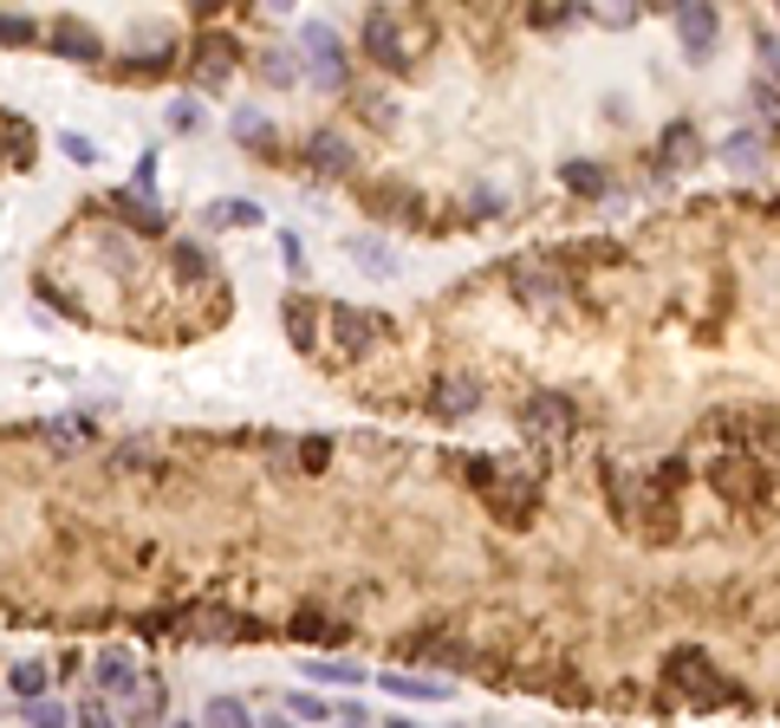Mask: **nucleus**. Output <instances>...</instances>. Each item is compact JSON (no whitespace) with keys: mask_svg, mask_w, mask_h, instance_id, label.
<instances>
[{"mask_svg":"<svg viewBox=\"0 0 780 728\" xmlns=\"http://www.w3.org/2000/svg\"><path fill=\"white\" fill-rule=\"evenodd\" d=\"M183 625H189L196 638H261V625H254V618H228V611H215V605H202V611H183Z\"/></svg>","mask_w":780,"mask_h":728,"instance_id":"nucleus-13","label":"nucleus"},{"mask_svg":"<svg viewBox=\"0 0 780 728\" xmlns=\"http://www.w3.org/2000/svg\"><path fill=\"white\" fill-rule=\"evenodd\" d=\"M391 728H417V723H404V716H391Z\"/></svg>","mask_w":780,"mask_h":728,"instance_id":"nucleus-44","label":"nucleus"},{"mask_svg":"<svg viewBox=\"0 0 780 728\" xmlns=\"http://www.w3.org/2000/svg\"><path fill=\"white\" fill-rule=\"evenodd\" d=\"M657 163H663V169H690V163H703V131H696L690 118L663 124V137H657Z\"/></svg>","mask_w":780,"mask_h":728,"instance_id":"nucleus-11","label":"nucleus"},{"mask_svg":"<svg viewBox=\"0 0 780 728\" xmlns=\"http://www.w3.org/2000/svg\"><path fill=\"white\" fill-rule=\"evenodd\" d=\"M592 13H598V20H605V26H631V20H638V13H631V7H592Z\"/></svg>","mask_w":780,"mask_h":728,"instance_id":"nucleus-39","label":"nucleus"},{"mask_svg":"<svg viewBox=\"0 0 780 728\" xmlns=\"http://www.w3.org/2000/svg\"><path fill=\"white\" fill-rule=\"evenodd\" d=\"M0 40H7V46H33V20H13V13H0Z\"/></svg>","mask_w":780,"mask_h":728,"instance_id":"nucleus-34","label":"nucleus"},{"mask_svg":"<svg viewBox=\"0 0 780 728\" xmlns=\"http://www.w3.org/2000/svg\"><path fill=\"white\" fill-rule=\"evenodd\" d=\"M761 150H768V137H761V131H741V137H728V144H722V156H728L735 169H755V163H761Z\"/></svg>","mask_w":780,"mask_h":728,"instance_id":"nucleus-24","label":"nucleus"},{"mask_svg":"<svg viewBox=\"0 0 780 728\" xmlns=\"http://www.w3.org/2000/svg\"><path fill=\"white\" fill-rule=\"evenodd\" d=\"M715 33H722V13H715V7H703V0H683V7H677V40H683V53L703 59L715 46Z\"/></svg>","mask_w":780,"mask_h":728,"instance_id":"nucleus-9","label":"nucleus"},{"mask_svg":"<svg viewBox=\"0 0 780 728\" xmlns=\"http://www.w3.org/2000/svg\"><path fill=\"white\" fill-rule=\"evenodd\" d=\"M202 728H254V716H248V703H234V696H215L209 709H202Z\"/></svg>","mask_w":780,"mask_h":728,"instance_id":"nucleus-23","label":"nucleus"},{"mask_svg":"<svg viewBox=\"0 0 780 728\" xmlns=\"http://www.w3.org/2000/svg\"><path fill=\"white\" fill-rule=\"evenodd\" d=\"M286 716H326V703H312V696H286Z\"/></svg>","mask_w":780,"mask_h":728,"instance_id":"nucleus-41","label":"nucleus"},{"mask_svg":"<svg viewBox=\"0 0 780 728\" xmlns=\"http://www.w3.org/2000/svg\"><path fill=\"white\" fill-rule=\"evenodd\" d=\"M176 267H183V274H209V254H202L196 241H176Z\"/></svg>","mask_w":780,"mask_h":728,"instance_id":"nucleus-33","label":"nucleus"},{"mask_svg":"<svg viewBox=\"0 0 780 728\" xmlns=\"http://www.w3.org/2000/svg\"><path fill=\"white\" fill-rule=\"evenodd\" d=\"M377 339H384V312H371V306H332V345H339V359H364Z\"/></svg>","mask_w":780,"mask_h":728,"instance_id":"nucleus-4","label":"nucleus"},{"mask_svg":"<svg viewBox=\"0 0 780 728\" xmlns=\"http://www.w3.org/2000/svg\"><path fill=\"white\" fill-rule=\"evenodd\" d=\"M364 46H371V59H377V66H410V53L424 46V26H410V33H404V20L377 7V13L364 20Z\"/></svg>","mask_w":780,"mask_h":728,"instance_id":"nucleus-3","label":"nucleus"},{"mask_svg":"<svg viewBox=\"0 0 780 728\" xmlns=\"http://www.w3.org/2000/svg\"><path fill=\"white\" fill-rule=\"evenodd\" d=\"M53 46H59V53H66V59H98V33H91V26H85V20H53Z\"/></svg>","mask_w":780,"mask_h":728,"instance_id":"nucleus-14","label":"nucleus"},{"mask_svg":"<svg viewBox=\"0 0 780 728\" xmlns=\"http://www.w3.org/2000/svg\"><path fill=\"white\" fill-rule=\"evenodd\" d=\"M228 59H234V40H228V33H202V40H196V66H202L209 85L228 73Z\"/></svg>","mask_w":780,"mask_h":728,"instance_id":"nucleus-18","label":"nucleus"},{"mask_svg":"<svg viewBox=\"0 0 780 728\" xmlns=\"http://www.w3.org/2000/svg\"><path fill=\"white\" fill-rule=\"evenodd\" d=\"M520 423H527V437L567 442V437H572V397H560V390H540V397H527Z\"/></svg>","mask_w":780,"mask_h":728,"instance_id":"nucleus-7","label":"nucleus"},{"mask_svg":"<svg viewBox=\"0 0 780 728\" xmlns=\"http://www.w3.org/2000/svg\"><path fill=\"white\" fill-rule=\"evenodd\" d=\"M169 124H176V131H196V124H202V111H196L189 98H176V104H169Z\"/></svg>","mask_w":780,"mask_h":728,"instance_id":"nucleus-35","label":"nucleus"},{"mask_svg":"<svg viewBox=\"0 0 780 728\" xmlns=\"http://www.w3.org/2000/svg\"><path fill=\"white\" fill-rule=\"evenodd\" d=\"M560 176H567L572 196H605V169H598V163H585V156H572Z\"/></svg>","mask_w":780,"mask_h":728,"instance_id":"nucleus-22","label":"nucleus"},{"mask_svg":"<svg viewBox=\"0 0 780 728\" xmlns=\"http://www.w3.org/2000/svg\"><path fill=\"white\" fill-rule=\"evenodd\" d=\"M384 690L410 696V703H442L449 696V683H429V676H410V670H384Z\"/></svg>","mask_w":780,"mask_h":728,"instance_id":"nucleus-16","label":"nucleus"},{"mask_svg":"<svg viewBox=\"0 0 780 728\" xmlns=\"http://www.w3.org/2000/svg\"><path fill=\"white\" fill-rule=\"evenodd\" d=\"M72 723H78V728H118V716H111V703H105V696H85Z\"/></svg>","mask_w":780,"mask_h":728,"instance_id":"nucleus-28","label":"nucleus"},{"mask_svg":"<svg viewBox=\"0 0 780 728\" xmlns=\"http://www.w3.org/2000/svg\"><path fill=\"white\" fill-rule=\"evenodd\" d=\"M482 488L507 527H527V514L540 501V475H527V468H482Z\"/></svg>","mask_w":780,"mask_h":728,"instance_id":"nucleus-2","label":"nucleus"},{"mask_svg":"<svg viewBox=\"0 0 780 728\" xmlns=\"http://www.w3.org/2000/svg\"><path fill=\"white\" fill-rule=\"evenodd\" d=\"M91 683H98V696H124V703H131V690H138V663H131V651H124V644L98 651V663H91Z\"/></svg>","mask_w":780,"mask_h":728,"instance_id":"nucleus-10","label":"nucleus"},{"mask_svg":"<svg viewBox=\"0 0 780 728\" xmlns=\"http://www.w3.org/2000/svg\"><path fill=\"white\" fill-rule=\"evenodd\" d=\"M364 118H371V124H391V104H384L377 91H364Z\"/></svg>","mask_w":780,"mask_h":728,"instance_id":"nucleus-40","label":"nucleus"},{"mask_svg":"<svg viewBox=\"0 0 780 728\" xmlns=\"http://www.w3.org/2000/svg\"><path fill=\"white\" fill-rule=\"evenodd\" d=\"M761 78L780 91V40H774V33H761Z\"/></svg>","mask_w":780,"mask_h":728,"instance_id":"nucleus-32","label":"nucleus"},{"mask_svg":"<svg viewBox=\"0 0 780 728\" xmlns=\"http://www.w3.org/2000/svg\"><path fill=\"white\" fill-rule=\"evenodd\" d=\"M234 137H241V144H267L274 131H267V118H261V111H234Z\"/></svg>","mask_w":780,"mask_h":728,"instance_id":"nucleus-29","label":"nucleus"},{"mask_svg":"<svg viewBox=\"0 0 780 728\" xmlns=\"http://www.w3.org/2000/svg\"><path fill=\"white\" fill-rule=\"evenodd\" d=\"M286 332H293V345H299V352H312V306H306V299H286Z\"/></svg>","mask_w":780,"mask_h":728,"instance_id":"nucleus-25","label":"nucleus"},{"mask_svg":"<svg viewBox=\"0 0 780 728\" xmlns=\"http://www.w3.org/2000/svg\"><path fill=\"white\" fill-rule=\"evenodd\" d=\"M209 228H261V202H248V196H221L209 202Z\"/></svg>","mask_w":780,"mask_h":728,"instance_id":"nucleus-15","label":"nucleus"},{"mask_svg":"<svg viewBox=\"0 0 780 728\" xmlns=\"http://www.w3.org/2000/svg\"><path fill=\"white\" fill-rule=\"evenodd\" d=\"M514 293H520V306L540 312V319L567 306V280H560L553 267H540V261H520V267H514Z\"/></svg>","mask_w":780,"mask_h":728,"instance_id":"nucleus-6","label":"nucleus"},{"mask_svg":"<svg viewBox=\"0 0 780 728\" xmlns=\"http://www.w3.org/2000/svg\"><path fill=\"white\" fill-rule=\"evenodd\" d=\"M261 728H293V716H286V709H274V716H267Z\"/></svg>","mask_w":780,"mask_h":728,"instance_id":"nucleus-43","label":"nucleus"},{"mask_svg":"<svg viewBox=\"0 0 780 728\" xmlns=\"http://www.w3.org/2000/svg\"><path fill=\"white\" fill-rule=\"evenodd\" d=\"M156 716H163V683L138 676V690H131V728H150Z\"/></svg>","mask_w":780,"mask_h":728,"instance_id":"nucleus-19","label":"nucleus"},{"mask_svg":"<svg viewBox=\"0 0 780 728\" xmlns=\"http://www.w3.org/2000/svg\"><path fill=\"white\" fill-rule=\"evenodd\" d=\"M261 78H267V85H293V78H299V59H293V53H261Z\"/></svg>","mask_w":780,"mask_h":728,"instance_id":"nucleus-27","label":"nucleus"},{"mask_svg":"<svg viewBox=\"0 0 780 728\" xmlns=\"http://www.w3.org/2000/svg\"><path fill=\"white\" fill-rule=\"evenodd\" d=\"M345 254H358V261H364V274H391V267H397V254H391L384 241H371V234H352V241H345Z\"/></svg>","mask_w":780,"mask_h":728,"instance_id":"nucleus-20","label":"nucleus"},{"mask_svg":"<svg viewBox=\"0 0 780 728\" xmlns=\"http://www.w3.org/2000/svg\"><path fill=\"white\" fill-rule=\"evenodd\" d=\"M299 670H306L312 683H364V670H358V663H345V657H339V663H332V657H306Z\"/></svg>","mask_w":780,"mask_h":728,"instance_id":"nucleus-21","label":"nucleus"},{"mask_svg":"<svg viewBox=\"0 0 780 728\" xmlns=\"http://www.w3.org/2000/svg\"><path fill=\"white\" fill-rule=\"evenodd\" d=\"M281 261H286V274H299V241L293 234H281Z\"/></svg>","mask_w":780,"mask_h":728,"instance_id":"nucleus-42","label":"nucleus"},{"mask_svg":"<svg viewBox=\"0 0 780 728\" xmlns=\"http://www.w3.org/2000/svg\"><path fill=\"white\" fill-rule=\"evenodd\" d=\"M26 723H33V728H66V709L40 696V703H26Z\"/></svg>","mask_w":780,"mask_h":728,"instance_id":"nucleus-31","label":"nucleus"},{"mask_svg":"<svg viewBox=\"0 0 780 728\" xmlns=\"http://www.w3.org/2000/svg\"><path fill=\"white\" fill-rule=\"evenodd\" d=\"M59 150H66L72 163H91V156H98V150H91V137H78V131H66V137H59Z\"/></svg>","mask_w":780,"mask_h":728,"instance_id":"nucleus-36","label":"nucleus"},{"mask_svg":"<svg viewBox=\"0 0 780 728\" xmlns=\"http://www.w3.org/2000/svg\"><path fill=\"white\" fill-rule=\"evenodd\" d=\"M46 437L66 449V442H85V437H91V423H85V417H53V423H46Z\"/></svg>","mask_w":780,"mask_h":728,"instance_id":"nucleus-30","label":"nucleus"},{"mask_svg":"<svg viewBox=\"0 0 780 728\" xmlns=\"http://www.w3.org/2000/svg\"><path fill=\"white\" fill-rule=\"evenodd\" d=\"M163 728H196V723H163Z\"/></svg>","mask_w":780,"mask_h":728,"instance_id":"nucleus-45","label":"nucleus"},{"mask_svg":"<svg viewBox=\"0 0 780 728\" xmlns=\"http://www.w3.org/2000/svg\"><path fill=\"white\" fill-rule=\"evenodd\" d=\"M46 676H53V670H46L40 657H26V663H13V670H7V683H13V696H20V709L46 696Z\"/></svg>","mask_w":780,"mask_h":728,"instance_id":"nucleus-17","label":"nucleus"},{"mask_svg":"<svg viewBox=\"0 0 780 728\" xmlns=\"http://www.w3.org/2000/svg\"><path fill=\"white\" fill-rule=\"evenodd\" d=\"M748 98H755L761 124H768V131H780V91H774V85H768V78H755V85H748Z\"/></svg>","mask_w":780,"mask_h":728,"instance_id":"nucleus-26","label":"nucleus"},{"mask_svg":"<svg viewBox=\"0 0 780 728\" xmlns=\"http://www.w3.org/2000/svg\"><path fill=\"white\" fill-rule=\"evenodd\" d=\"M299 40H306V53H312V66H306V73H312V85L339 91V85H345V73H352V66H345V40H339L326 20H312Z\"/></svg>","mask_w":780,"mask_h":728,"instance_id":"nucleus-5","label":"nucleus"},{"mask_svg":"<svg viewBox=\"0 0 780 728\" xmlns=\"http://www.w3.org/2000/svg\"><path fill=\"white\" fill-rule=\"evenodd\" d=\"M663 683H670V690H683L696 709H710V703H728V696H735V690L715 676V663L696 651V644H677V651L663 657Z\"/></svg>","mask_w":780,"mask_h":728,"instance_id":"nucleus-1","label":"nucleus"},{"mask_svg":"<svg viewBox=\"0 0 780 728\" xmlns=\"http://www.w3.org/2000/svg\"><path fill=\"white\" fill-rule=\"evenodd\" d=\"M475 404H482V384H475L469 371H442L436 390H429V410H436L442 423H449V417H469Z\"/></svg>","mask_w":780,"mask_h":728,"instance_id":"nucleus-8","label":"nucleus"},{"mask_svg":"<svg viewBox=\"0 0 780 728\" xmlns=\"http://www.w3.org/2000/svg\"><path fill=\"white\" fill-rule=\"evenodd\" d=\"M326 455H332V449H326V437H312V442H306V449H299V462H306V468H312V475H319V468H326Z\"/></svg>","mask_w":780,"mask_h":728,"instance_id":"nucleus-37","label":"nucleus"},{"mask_svg":"<svg viewBox=\"0 0 780 728\" xmlns=\"http://www.w3.org/2000/svg\"><path fill=\"white\" fill-rule=\"evenodd\" d=\"M572 7H534V26H567Z\"/></svg>","mask_w":780,"mask_h":728,"instance_id":"nucleus-38","label":"nucleus"},{"mask_svg":"<svg viewBox=\"0 0 780 728\" xmlns=\"http://www.w3.org/2000/svg\"><path fill=\"white\" fill-rule=\"evenodd\" d=\"M306 163H312V176H345L352 169V144L339 131H312L306 137Z\"/></svg>","mask_w":780,"mask_h":728,"instance_id":"nucleus-12","label":"nucleus"}]
</instances>
